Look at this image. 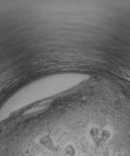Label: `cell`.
I'll return each mask as SVG.
<instances>
[{
    "mask_svg": "<svg viewBox=\"0 0 130 156\" xmlns=\"http://www.w3.org/2000/svg\"><path fill=\"white\" fill-rule=\"evenodd\" d=\"M111 136L110 131L108 129H104L100 132V140L101 142H106Z\"/></svg>",
    "mask_w": 130,
    "mask_h": 156,
    "instance_id": "cell-2",
    "label": "cell"
},
{
    "mask_svg": "<svg viewBox=\"0 0 130 156\" xmlns=\"http://www.w3.org/2000/svg\"><path fill=\"white\" fill-rule=\"evenodd\" d=\"M90 135L96 144H99L101 142V140H100V132L97 128H92L90 130Z\"/></svg>",
    "mask_w": 130,
    "mask_h": 156,
    "instance_id": "cell-1",
    "label": "cell"
},
{
    "mask_svg": "<svg viewBox=\"0 0 130 156\" xmlns=\"http://www.w3.org/2000/svg\"><path fill=\"white\" fill-rule=\"evenodd\" d=\"M65 152L67 155L69 156H74L76 154V150H75L73 146L68 144L65 147Z\"/></svg>",
    "mask_w": 130,
    "mask_h": 156,
    "instance_id": "cell-3",
    "label": "cell"
}]
</instances>
